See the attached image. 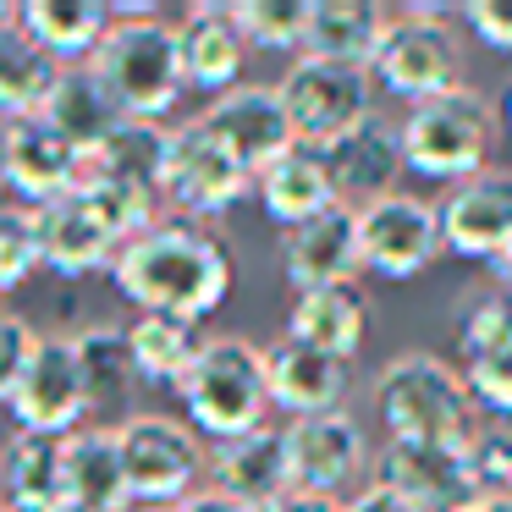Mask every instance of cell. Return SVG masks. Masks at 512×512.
<instances>
[{"instance_id": "21", "label": "cell", "mask_w": 512, "mask_h": 512, "mask_svg": "<svg viewBox=\"0 0 512 512\" xmlns=\"http://www.w3.org/2000/svg\"><path fill=\"white\" fill-rule=\"evenodd\" d=\"M380 485L402 490L424 512H457L463 501H474L463 446H441V441H386V452H380Z\"/></svg>"}, {"instance_id": "2", "label": "cell", "mask_w": 512, "mask_h": 512, "mask_svg": "<svg viewBox=\"0 0 512 512\" xmlns=\"http://www.w3.org/2000/svg\"><path fill=\"white\" fill-rule=\"evenodd\" d=\"M177 397L188 408L193 430L210 435L215 446L265 430L270 413L265 347H254L248 336H210L199 347V358L188 364V375L177 380Z\"/></svg>"}, {"instance_id": "47", "label": "cell", "mask_w": 512, "mask_h": 512, "mask_svg": "<svg viewBox=\"0 0 512 512\" xmlns=\"http://www.w3.org/2000/svg\"><path fill=\"white\" fill-rule=\"evenodd\" d=\"M507 122H512V94H507Z\"/></svg>"}, {"instance_id": "18", "label": "cell", "mask_w": 512, "mask_h": 512, "mask_svg": "<svg viewBox=\"0 0 512 512\" xmlns=\"http://www.w3.org/2000/svg\"><path fill=\"white\" fill-rule=\"evenodd\" d=\"M210 490H221L237 507H276L292 490V463H287V430H254L221 441L210 457Z\"/></svg>"}, {"instance_id": "7", "label": "cell", "mask_w": 512, "mask_h": 512, "mask_svg": "<svg viewBox=\"0 0 512 512\" xmlns=\"http://www.w3.org/2000/svg\"><path fill=\"white\" fill-rule=\"evenodd\" d=\"M369 83H375V72H364V67H342V61H320V56L292 61L276 89L287 100L292 127H298V144L336 149L347 133H358L375 116Z\"/></svg>"}, {"instance_id": "30", "label": "cell", "mask_w": 512, "mask_h": 512, "mask_svg": "<svg viewBox=\"0 0 512 512\" xmlns=\"http://www.w3.org/2000/svg\"><path fill=\"white\" fill-rule=\"evenodd\" d=\"M61 72L67 67H61L17 17L0 23V111H6V122L45 111V100L56 94Z\"/></svg>"}, {"instance_id": "33", "label": "cell", "mask_w": 512, "mask_h": 512, "mask_svg": "<svg viewBox=\"0 0 512 512\" xmlns=\"http://www.w3.org/2000/svg\"><path fill=\"white\" fill-rule=\"evenodd\" d=\"M232 23L259 50H303L309 39V0H226Z\"/></svg>"}, {"instance_id": "34", "label": "cell", "mask_w": 512, "mask_h": 512, "mask_svg": "<svg viewBox=\"0 0 512 512\" xmlns=\"http://www.w3.org/2000/svg\"><path fill=\"white\" fill-rule=\"evenodd\" d=\"M45 270V232H39V210L12 204L0 210V292H17Z\"/></svg>"}, {"instance_id": "13", "label": "cell", "mask_w": 512, "mask_h": 512, "mask_svg": "<svg viewBox=\"0 0 512 512\" xmlns=\"http://www.w3.org/2000/svg\"><path fill=\"white\" fill-rule=\"evenodd\" d=\"M364 424L347 408L314 413V419L287 424V463H292V490L309 496H342V485H353L364 474Z\"/></svg>"}, {"instance_id": "43", "label": "cell", "mask_w": 512, "mask_h": 512, "mask_svg": "<svg viewBox=\"0 0 512 512\" xmlns=\"http://www.w3.org/2000/svg\"><path fill=\"white\" fill-rule=\"evenodd\" d=\"M457 512H512V496H474V501H463Z\"/></svg>"}, {"instance_id": "23", "label": "cell", "mask_w": 512, "mask_h": 512, "mask_svg": "<svg viewBox=\"0 0 512 512\" xmlns=\"http://www.w3.org/2000/svg\"><path fill=\"white\" fill-rule=\"evenodd\" d=\"M177 50H182V78H188L193 89L226 94V89H237L248 39L237 34L226 0H199V6H188L182 23H177Z\"/></svg>"}, {"instance_id": "3", "label": "cell", "mask_w": 512, "mask_h": 512, "mask_svg": "<svg viewBox=\"0 0 512 512\" xmlns=\"http://www.w3.org/2000/svg\"><path fill=\"white\" fill-rule=\"evenodd\" d=\"M380 424L391 441H441V446H468L474 435V397L468 380L435 353H397L375 380Z\"/></svg>"}, {"instance_id": "14", "label": "cell", "mask_w": 512, "mask_h": 512, "mask_svg": "<svg viewBox=\"0 0 512 512\" xmlns=\"http://www.w3.org/2000/svg\"><path fill=\"white\" fill-rule=\"evenodd\" d=\"M204 122L237 149V160H243L254 177L265 166H276V160L298 144V127H292L287 100H281L276 83H237V89L215 94V105L204 111Z\"/></svg>"}, {"instance_id": "22", "label": "cell", "mask_w": 512, "mask_h": 512, "mask_svg": "<svg viewBox=\"0 0 512 512\" xmlns=\"http://www.w3.org/2000/svg\"><path fill=\"white\" fill-rule=\"evenodd\" d=\"M39 116H45V122L56 127V133L67 138L83 160L100 155V149L111 144L127 122H133V116L122 111V100L105 89V78L94 67H67V72H61L56 94L45 100V111H39Z\"/></svg>"}, {"instance_id": "19", "label": "cell", "mask_w": 512, "mask_h": 512, "mask_svg": "<svg viewBox=\"0 0 512 512\" xmlns=\"http://www.w3.org/2000/svg\"><path fill=\"white\" fill-rule=\"evenodd\" d=\"M270 369V408L292 413V419H314V413H336L347 397V358H331L309 342H281L265 347Z\"/></svg>"}, {"instance_id": "36", "label": "cell", "mask_w": 512, "mask_h": 512, "mask_svg": "<svg viewBox=\"0 0 512 512\" xmlns=\"http://www.w3.org/2000/svg\"><path fill=\"white\" fill-rule=\"evenodd\" d=\"M463 380H468L474 408H485L496 424L512 419V353H490V358L463 364Z\"/></svg>"}, {"instance_id": "12", "label": "cell", "mask_w": 512, "mask_h": 512, "mask_svg": "<svg viewBox=\"0 0 512 512\" xmlns=\"http://www.w3.org/2000/svg\"><path fill=\"white\" fill-rule=\"evenodd\" d=\"M6 408L17 413V430H34V435L83 430L89 391H83V369H78L72 336H39L34 358H28V369H23V380H17Z\"/></svg>"}, {"instance_id": "11", "label": "cell", "mask_w": 512, "mask_h": 512, "mask_svg": "<svg viewBox=\"0 0 512 512\" xmlns=\"http://www.w3.org/2000/svg\"><path fill=\"white\" fill-rule=\"evenodd\" d=\"M83 182V155L45 122V116H17L0 122V188H12L28 210H45L61 193Z\"/></svg>"}, {"instance_id": "29", "label": "cell", "mask_w": 512, "mask_h": 512, "mask_svg": "<svg viewBox=\"0 0 512 512\" xmlns=\"http://www.w3.org/2000/svg\"><path fill=\"white\" fill-rule=\"evenodd\" d=\"M17 23L61 61V67H89L100 39L111 34V6L100 0H23Z\"/></svg>"}, {"instance_id": "45", "label": "cell", "mask_w": 512, "mask_h": 512, "mask_svg": "<svg viewBox=\"0 0 512 512\" xmlns=\"http://www.w3.org/2000/svg\"><path fill=\"white\" fill-rule=\"evenodd\" d=\"M56 512H100V507H78V501H61Z\"/></svg>"}, {"instance_id": "4", "label": "cell", "mask_w": 512, "mask_h": 512, "mask_svg": "<svg viewBox=\"0 0 512 512\" xmlns=\"http://www.w3.org/2000/svg\"><path fill=\"white\" fill-rule=\"evenodd\" d=\"M490 138H496V105L474 89H452V94H435V100L408 111V122H402V155H408V171L441 177L457 188V182L485 171Z\"/></svg>"}, {"instance_id": "20", "label": "cell", "mask_w": 512, "mask_h": 512, "mask_svg": "<svg viewBox=\"0 0 512 512\" xmlns=\"http://www.w3.org/2000/svg\"><path fill=\"white\" fill-rule=\"evenodd\" d=\"M39 232H45V270H56V276H67V281L111 270L116 254H122V237L105 226V215L94 210L78 188L39 210Z\"/></svg>"}, {"instance_id": "31", "label": "cell", "mask_w": 512, "mask_h": 512, "mask_svg": "<svg viewBox=\"0 0 512 512\" xmlns=\"http://www.w3.org/2000/svg\"><path fill=\"white\" fill-rule=\"evenodd\" d=\"M292 342H309L331 358H353L364 342V292L358 287H325V292H303L292 303L287 320Z\"/></svg>"}, {"instance_id": "16", "label": "cell", "mask_w": 512, "mask_h": 512, "mask_svg": "<svg viewBox=\"0 0 512 512\" xmlns=\"http://www.w3.org/2000/svg\"><path fill=\"white\" fill-rule=\"evenodd\" d=\"M441 237L457 259H490L512 237V171H479L441 199Z\"/></svg>"}, {"instance_id": "35", "label": "cell", "mask_w": 512, "mask_h": 512, "mask_svg": "<svg viewBox=\"0 0 512 512\" xmlns=\"http://www.w3.org/2000/svg\"><path fill=\"white\" fill-rule=\"evenodd\" d=\"M463 468H468L474 496H512V430L507 424H485V430L468 435Z\"/></svg>"}, {"instance_id": "42", "label": "cell", "mask_w": 512, "mask_h": 512, "mask_svg": "<svg viewBox=\"0 0 512 512\" xmlns=\"http://www.w3.org/2000/svg\"><path fill=\"white\" fill-rule=\"evenodd\" d=\"M490 281H496V287H512V237H507V243H501V254L496 259H490Z\"/></svg>"}, {"instance_id": "8", "label": "cell", "mask_w": 512, "mask_h": 512, "mask_svg": "<svg viewBox=\"0 0 512 512\" xmlns=\"http://www.w3.org/2000/svg\"><path fill=\"white\" fill-rule=\"evenodd\" d=\"M122 430V457H127V490H133L138 507H182L188 496H199V474L204 446L193 435V424L166 419V413H133V419L116 424Z\"/></svg>"}, {"instance_id": "41", "label": "cell", "mask_w": 512, "mask_h": 512, "mask_svg": "<svg viewBox=\"0 0 512 512\" xmlns=\"http://www.w3.org/2000/svg\"><path fill=\"white\" fill-rule=\"evenodd\" d=\"M177 512H248V507H237V501H226L221 490H199V496H188Z\"/></svg>"}, {"instance_id": "24", "label": "cell", "mask_w": 512, "mask_h": 512, "mask_svg": "<svg viewBox=\"0 0 512 512\" xmlns=\"http://www.w3.org/2000/svg\"><path fill=\"white\" fill-rule=\"evenodd\" d=\"M0 501L12 512H56L67 501V435L12 430L0 446Z\"/></svg>"}, {"instance_id": "37", "label": "cell", "mask_w": 512, "mask_h": 512, "mask_svg": "<svg viewBox=\"0 0 512 512\" xmlns=\"http://www.w3.org/2000/svg\"><path fill=\"white\" fill-rule=\"evenodd\" d=\"M34 347H39V336H34V325H28L23 314H12V309L0 314V402H12V391H17V380H23Z\"/></svg>"}, {"instance_id": "1", "label": "cell", "mask_w": 512, "mask_h": 512, "mask_svg": "<svg viewBox=\"0 0 512 512\" xmlns=\"http://www.w3.org/2000/svg\"><path fill=\"white\" fill-rule=\"evenodd\" d=\"M111 281L144 314H177L199 325L232 292V254L215 232L193 221H160L144 237L122 243Z\"/></svg>"}, {"instance_id": "27", "label": "cell", "mask_w": 512, "mask_h": 512, "mask_svg": "<svg viewBox=\"0 0 512 512\" xmlns=\"http://www.w3.org/2000/svg\"><path fill=\"white\" fill-rule=\"evenodd\" d=\"M67 501L100 507V512H122L133 501L116 424H83V430L67 435Z\"/></svg>"}, {"instance_id": "5", "label": "cell", "mask_w": 512, "mask_h": 512, "mask_svg": "<svg viewBox=\"0 0 512 512\" xmlns=\"http://www.w3.org/2000/svg\"><path fill=\"white\" fill-rule=\"evenodd\" d=\"M89 67L105 78V89L122 100V111L133 122H160L188 89L177 28L160 23V17L155 23H111V34L100 39Z\"/></svg>"}, {"instance_id": "40", "label": "cell", "mask_w": 512, "mask_h": 512, "mask_svg": "<svg viewBox=\"0 0 512 512\" xmlns=\"http://www.w3.org/2000/svg\"><path fill=\"white\" fill-rule=\"evenodd\" d=\"M281 512H347L342 496H309V490H287L281 496Z\"/></svg>"}, {"instance_id": "10", "label": "cell", "mask_w": 512, "mask_h": 512, "mask_svg": "<svg viewBox=\"0 0 512 512\" xmlns=\"http://www.w3.org/2000/svg\"><path fill=\"white\" fill-rule=\"evenodd\" d=\"M358 248H364V270L386 281H408L435 265L446 248L441 237V204H424L413 193H391V199L358 210Z\"/></svg>"}, {"instance_id": "6", "label": "cell", "mask_w": 512, "mask_h": 512, "mask_svg": "<svg viewBox=\"0 0 512 512\" xmlns=\"http://www.w3.org/2000/svg\"><path fill=\"white\" fill-rule=\"evenodd\" d=\"M452 6L419 0L391 23L386 45L375 56V83L391 94H402L408 105H424L435 94L463 89V45L452 28Z\"/></svg>"}, {"instance_id": "49", "label": "cell", "mask_w": 512, "mask_h": 512, "mask_svg": "<svg viewBox=\"0 0 512 512\" xmlns=\"http://www.w3.org/2000/svg\"><path fill=\"white\" fill-rule=\"evenodd\" d=\"M0 314H6V309H0Z\"/></svg>"}, {"instance_id": "17", "label": "cell", "mask_w": 512, "mask_h": 512, "mask_svg": "<svg viewBox=\"0 0 512 512\" xmlns=\"http://www.w3.org/2000/svg\"><path fill=\"white\" fill-rule=\"evenodd\" d=\"M325 160H331L336 199H342L347 210H369V204L391 199V193H397V177L408 171L402 127L375 111L358 133H347L336 149H325Z\"/></svg>"}, {"instance_id": "46", "label": "cell", "mask_w": 512, "mask_h": 512, "mask_svg": "<svg viewBox=\"0 0 512 512\" xmlns=\"http://www.w3.org/2000/svg\"><path fill=\"white\" fill-rule=\"evenodd\" d=\"M254 512H281V501H276V507H254Z\"/></svg>"}, {"instance_id": "32", "label": "cell", "mask_w": 512, "mask_h": 512, "mask_svg": "<svg viewBox=\"0 0 512 512\" xmlns=\"http://www.w3.org/2000/svg\"><path fill=\"white\" fill-rule=\"evenodd\" d=\"M127 347H133V364L144 386H177L188 375V364L199 358V325L177 320V314H138L127 325Z\"/></svg>"}, {"instance_id": "15", "label": "cell", "mask_w": 512, "mask_h": 512, "mask_svg": "<svg viewBox=\"0 0 512 512\" xmlns=\"http://www.w3.org/2000/svg\"><path fill=\"white\" fill-rule=\"evenodd\" d=\"M281 270H287V281L298 287V298L303 292H325V287H353V276L364 270L358 210L336 204V210L292 226V232L281 237Z\"/></svg>"}, {"instance_id": "38", "label": "cell", "mask_w": 512, "mask_h": 512, "mask_svg": "<svg viewBox=\"0 0 512 512\" xmlns=\"http://www.w3.org/2000/svg\"><path fill=\"white\" fill-rule=\"evenodd\" d=\"M457 17H463V23L479 34V45L512 56V0H468Z\"/></svg>"}, {"instance_id": "48", "label": "cell", "mask_w": 512, "mask_h": 512, "mask_svg": "<svg viewBox=\"0 0 512 512\" xmlns=\"http://www.w3.org/2000/svg\"><path fill=\"white\" fill-rule=\"evenodd\" d=\"M0 512H12V507H6V501H0Z\"/></svg>"}, {"instance_id": "9", "label": "cell", "mask_w": 512, "mask_h": 512, "mask_svg": "<svg viewBox=\"0 0 512 512\" xmlns=\"http://www.w3.org/2000/svg\"><path fill=\"white\" fill-rule=\"evenodd\" d=\"M254 188V171L237 160V149L215 133L204 116L171 127V155H166V199L182 215H221Z\"/></svg>"}, {"instance_id": "44", "label": "cell", "mask_w": 512, "mask_h": 512, "mask_svg": "<svg viewBox=\"0 0 512 512\" xmlns=\"http://www.w3.org/2000/svg\"><path fill=\"white\" fill-rule=\"evenodd\" d=\"M12 17H17V6L12 0H0V23H12Z\"/></svg>"}, {"instance_id": "39", "label": "cell", "mask_w": 512, "mask_h": 512, "mask_svg": "<svg viewBox=\"0 0 512 512\" xmlns=\"http://www.w3.org/2000/svg\"><path fill=\"white\" fill-rule=\"evenodd\" d=\"M347 512H424L419 501H408L402 490H391V485H364V490H353L347 496Z\"/></svg>"}, {"instance_id": "25", "label": "cell", "mask_w": 512, "mask_h": 512, "mask_svg": "<svg viewBox=\"0 0 512 512\" xmlns=\"http://www.w3.org/2000/svg\"><path fill=\"white\" fill-rule=\"evenodd\" d=\"M391 23H397V17H386L380 0H309V39H303V56L375 72V56H380V45H386Z\"/></svg>"}, {"instance_id": "28", "label": "cell", "mask_w": 512, "mask_h": 512, "mask_svg": "<svg viewBox=\"0 0 512 512\" xmlns=\"http://www.w3.org/2000/svg\"><path fill=\"white\" fill-rule=\"evenodd\" d=\"M78 347V369H83V391H89V413H100V424H111L116 413L133 408V391L144 386L133 364V347H127V331L116 325H83L72 336ZM133 419V413H127Z\"/></svg>"}, {"instance_id": "26", "label": "cell", "mask_w": 512, "mask_h": 512, "mask_svg": "<svg viewBox=\"0 0 512 512\" xmlns=\"http://www.w3.org/2000/svg\"><path fill=\"white\" fill-rule=\"evenodd\" d=\"M254 188H259L265 215L276 226H287V232L342 204L336 199V182H331V160H325V149H314V144H292L276 166L259 171Z\"/></svg>"}]
</instances>
